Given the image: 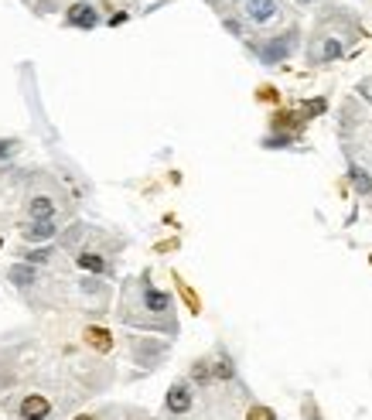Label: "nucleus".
I'll list each match as a JSON object with an SVG mask.
<instances>
[{
  "label": "nucleus",
  "mask_w": 372,
  "mask_h": 420,
  "mask_svg": "<svg viewBox=\"0 0 372 420\" xmlns=\"http://www.w3.org/2000/svg\"><path fill=\"white\" fill-rule=\"evenodd\" d=\"M120 318L127 325H140V328H160V332H178V321H174V301L171 294L158 290L147 277H137L130 280V287L123 290V301H120Z\"/></svg>",
  "instance_id": "obj_1"
},
{
  "label": "nucleus",
  "mask_w": 372,
  "mask_h": 420,
  "mask_svg": "<svg viewBox=\"0 0 372 420\" xmlns=\"http://www.w3.org/2000/svg\"><path fill=\"white\" fill-rule=\"evenodd\" d=\"M345 41H348L345 34L318 27V34H315L311 45H308V62H311V65H328V62L342 58V55H345Z\"/></svg>",
  "instance_id": "obj_2"
},
{
  "label": "nucleus",
  "mask_w": 372,
  "mask_h": 420,
  "mask_svg": "<svg viewBox=\"0 0 372 420\" xmlns=\"http://www.w3.org/2000/svg\"><path fill=\"white\" fill-rule=\"evenodd\" d=\"M242 14H246L249 25H270V21L280 14V4H277V0H246Z\"/></svg>",
  "instance_id": "obj_3"
},
{
  "label": "nucleus",
  "mask_w": 372,
  "mask_h": 420,
  "mask_svg": "<svg viewBox=\"0 0 372 420\" xmlns=\"http://www.w3.org/2000/svg\"><path fill=\"white\" fill-rule=\"evenodd\" d=\"M294 45H297V31H287V34H277L266 48H260V58H263L266 65H273V62H280V58H287L294 52Z\"/></svg>",
  "instance_id": "obj_4"
},
{
  "label": "nucleus",
  "mask_w": 372,
  "mask_h": 420,
  "mask_svg": "<svg viewBox=\"0 0 372 420\" xmlns=\"http://www.w3.org/2000/svg\"><path fill=\"white\" fill-rule=\"evenodd\" d=\"M191 403H195V393H191V386H188V383H174V386L167 390V400H164L167 414H178V417L191 410Z\"/></svg>",
  "instance_id": "obj_5"
},
{
  "label": "nucleus",
  "mask_w": 372,
  "mask_h": 420,
  "mask_svg": "<svg viewBox=\"0 0 372 420\" xmlns=\"http://www.w3.org/2000/svg\"><path fill=\"white\" fill-rule=\"evenodd\" d=\"M18 414H21V420H45L48 414H52V403H48L45 396L31 393V396H25V400H21Z\"/></svg>",
  "instance_id": "obj_6"
},
{
  "label": "nucleus",
  "mask_w": 372,
  "mask_h": 420,
  "mask_svg": "<svg viewBox=\"0 0 372 420\" xmlns=\"http://www.w3.org/2000/svg\"><path fill=\"white\" fill-rule=\"evenodd\" d=\"M55 209H58V202H55L52 195H34V198L27 202V212H31V219H52Z\"/></svg>",
  "instance_id": "obj_7"
},
{
  "label": "nucleus",
  "mask_w": 372,
  "mask_h": 420,
  "mask_svg": "<svg viewBox=\"0 0 372 420\" xmlns=\"http://www.w3.org/2000/svg\"><path fill=\"white\" fill-rule=\"evenodd\" d=\"M96 21H99V14L89 4H76L69 11V25H76V27H96Z\"/></svg>",
  "instance_id": "obj_8"
},
{
  "label": "nucleus",
  "mask_w": 372,
  "mask_h": 420,
  "mask_svg": "<svg viewBox=\"0 0 372 420\" xmlns=\"http://www.w3.org/2000/svg\"><path fill=\"white\" fill-rule=\"evenodd\" d=\"M55 236V226H52V219H31L27 222V229H25V239H52Z\"/></svg>",
  "instance_id": "obj_9"
},
{
  "label": "nucleus",
  "mask_w": 372,
  "mask_h": 420,
  "mask_svg": "<svg viewBox=\"0 0 372 420\" xmlns=\"http://www.w3.org/2000/svg\"><path fill=\"white\" fill-rule=\"evenodd\" d=\"M76 263H79L82 270H89V273H106L109 263L103 260V253H89V250H82L79 257H76Z\"/></svg>",
  "instance_id": "obj_10"
},
{
  "label": "nucleus",
  "mask_w": 372,
  "mask_h": 420,
  "mask_svg": "<svg viewBox=\"0 0 372 420\" xmlns=\"http://www.w3.org/2000/svg\"><path fill=\"white\" fill-rule=\"evenodd\" d=\"M7 277H11L14 284H21V287H25V284H34V270H31V266H11Z\"/></svg>",
  "instance_id": "obj_11"
},
{
  "label": "nucleus",
  "mask_w": 372,
  "mask_h": 420,
  "mask_svg": "<svg viewBox=\"0 0 372 420\" xmlns=\"http://www.w3.org/2000/svg\"><path fill=\"white\" fill-rule=\"evenodd\" d=\"M212 376H215V379H233V376H236V369H233V359H226V355H219V363H215Z\"/></svg>",
  "instance_id": "obj_12"
},
{
  "label": "nucleus",
  "mask_w": 372,
  "mask_h": 420,
  "mask_svg": "<svg viewBox=\"0 0 372 420\" xmlns=\"http://www.w3.org/2000/svg\"><path fill=\"white\" fill-rule=\"evenodd\" d=\"M352 182H355V188H359L362 195H369L372 191V178L362 171V168H352Z\"/></svg>",
  "instance_id": "obj_13"
},
{
  "label": "nucleus",
  "mask_w": 372,
  "mask_h": 420,
  "mask_svg": "<svg viewBox=\"0 0 372 420\" xmlns=\"http://www.w3.org/2000/svg\"><path fill=\"white\" fill-rule=\"evenodd\" d=\"M85 339L92 341L96 348H103V352L109 348V335H106V332H99V328H89V332H85Z\"/></svg>",
  "instance_id": "obj_14"
},
{
  "label": "nucleus",
  "mask_w": 372,
  "mask_h": 420,
  "mask_svg": "<svg viewBox=\"0 0 372 420\" xmlns=\"http://www.w3.org/2000/svg\"><path fill=\"white\" fill-rule=\"evenodd\" d=\"M246 420H277V414H273L270 407H249Z\"/></svg>",
  "instance_id": "obj_15"
},
{
  "label": "nucleus",
  "mask_w": 372,
  "mask_h": 420,
  "mask_svg": "<svg viewBox=\"0 0 372 420\" xmlns=\"http://www.w3.org/2000/svg\"><path fill=\"white\" fill-rule=\"evenodd\" d=\"M52 257V250H34V253H27V263H45Z\"/></svg>",
  "instance_id": "obj_16"
},
{
  "label": "nucleus",
  "mask_w": 372,
  "mask_h": 420,
  "mask_svg": "<svg viewBox=\"0 0 372 420\" xmlns=\"http://www.w3.org/2000/svg\"><path fill=\"white\" fill-rule=\"evenodd\" d=\"M7 147H11V144H0V158H4V154H7Z\"/></svg>",
  "instance_id": "obj_17"
},
{
  "label": "nucleus",
  "mask_w": 372,
  "mask_h": 420,
  "mask_svg": "<svg viewBox=\"0 0 372 420\" xmlns=\"http://www.w3.org/2000/svg\"><path fill=\"white\" fill-rule=\"evenodd\" d=\"M76 420H96V417H76Z\"/></svg>",
  "instance_id": "obj_18"
},
{
  "label": "nucleus",
  "mask_w": 372,
  "mask_h": 420,
  "mask_svg": "<svg viewBox=\"0 0 372 420\" xmlns=\"http://www.w3.org/2000/svg\"><path fill=\"white\" fill-rule=\"evenodd\" d=\"M304 4H311V0H304Z\"/></svg>",
  "instance_id": "obj_19"
}]
</instances>
